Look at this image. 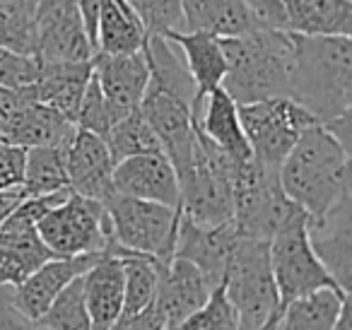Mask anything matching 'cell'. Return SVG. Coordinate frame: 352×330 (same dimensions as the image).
<instances>
[{
	"label": "cell",
	"instance_id": "6da1fadb",
	"mask_svg": "<svg viewBox=\"0 0 352 330\" xmlns=\"http://www.w3.org/2000/svg\"><path fill=\"white\" fill-rule=\"evenodd\" d=\"M287 97L318 123L352 111V39L342 34H294Z\"/></svg>",
	"mask_w": 352,
	"mask_h": 330
},
{
	"label": "cell",
	"instance_id": "7a4b0ae2",
	"mask_svg": "<svg viewBox=\"0 0 352 330\" xmlns=\"http://www.w3.org/2000/svg\"><path fill=\"white\" fill-rule=\"evenodd\" d=\"M278 176L292 203H297L311 219L323 217L352 190L350 150L342 147L323 123H314L287 152Z\"/></svg>",
	"mask_w": 352,
	"mask_h": 330
},
{
	"label": "cell",
	"instance_id": "3957f363",
	"mask_svg": "<svg viewBox=\"0 0 352 330\" xmlns=\"http://www.w3.org/2000/svg\"><path fill=\"white\" fill-rule=\"evenodd\" d=\"M227 73L220 87L236 104L268 97H287L292 70V32L254 30L239 36H222Z\"/></svg>",
	"mask_w": 352,
	"mask_h": 330
},
{
	"label": "cell",
	"instance_id": "277c9868",
	"mask_svg": "<svg viewBox=\"0 0 352 330\" xmlns=\"http://www.w3.org/2000/svg\"><path fill=\"white\" fill-rule=\"evenodd\" d=\"M239 164L198 126V147L179 179V210L201 227L230 222L234 214V179Z\"/></svg>",
	"mask_w": 352,
	"mask_h": 330
},
{
	"label": "cell",
	"instance_id": "5b68a950",
	"mask_svg": "<svg viewBox=\"0 0 352 330\" xmlns=\"http://www.w3.org/2000/svg\"><path fill=\"white\" fill-rule=\"evenodd\" d=\"M225 289L239 316V328H273L280 314V294L270 267L268 239H234L225 265Z\"/></svg>",
	"mask_w": 352,
	"mask_h": 330
},
{
	"label": "cell",
	"instance_id": "8992f818",
	"mask_svg": "<svg viewBox=\"0 0 352 330\" xmlns=\"http://www.w3.org/2000/svg\"><path fill=\"white\" fill-rule=\"evenodd\" d=\"M111 224V236L121 248L131 253H145L160 263L174 258L176 229L182 210L155 200L133 198V195L111 193L104 200Z\"/></svg>",
	"mask_w": 352,
	"mask_h": 330
},
{
	"label": "cell",
	"instance_id": "52a82bcc",
	"mask_svg": "<svg viewBox=\"0 0 352 330\" xmlns=\"http://www.w3.org/2000/svg\"><path fill=\"white\" fill-rule=\"evenodd\" d=\"M36 232L58 258L107 253L113 241L104 203L85 198L75 190L36 219Z\"/></svg>",
	"mask_w": 352,
	"mask_h": 330
},
{
	"label": "cell",
	"instance_id": "ba28073f",
	"mask_svg": "<svg viewBox=\"0 0 352 330\" xmlns=\"http://www.w3.org/2000/svg\"><path fill=\"white\" fill-rule=\"evenodd\" d=\"M307 219L309 214L297 205L280 222V227L275 229L268 241L270 267H273L280 294V309L287 301L318 289V287H338L309 243Z\"/></svg>",
	"mask_w": 352,
	"mask_h": 330
},
{
	"label": "cell",
	"instance_id": "9c48e42d",
	"mask_svg": "<svg viewBox=\"0 0 352 330\" xmlns=\"http://www.w3.org/2000/svg\"><path fill=\"white\" fill-rule=\"evenodd\" d=\"M251 157L265 166L280 169L283 160L304 131L318 123L292 97H268L251 104H236Z\"/></svg>",
	"mask_w": 352,
	"mask_h": 330
},
{
	"label": "cell",
	"instance_id": "30bf717a",
	"mask_svg": "<svg viewBox=\"0 0 352 330\" xmlns=\"http://www.w3.org/2000/svg\"><path fill=\"white\" fill-rule=\"evenodd\" d=\"M70 188L22 198L0 222V285L17 287L41 263L56 258L36 232V219L65 198Z\"/></svg>",
	"mask_w": 352,
	"mask_h": 330
},
{
	"label": "cell",
	"instance_id": "8fae6325",
	"mask_svg": "<svg viewBox=\"0 0 352 330\" xmlns=\"http://www.w3.org/2000/svg\"><path fill=\"white\" fill-rule=\"evenodd\" d=\"M212 285L201 272L196 263L188 258L174 256L169 263H160V280H157L155 299L147 309L123 320L118 328H160L174 330L206 301Z\"/></svg>",
	"mask_w": 352,
	"mask_h": 330
},
{
	"label": "cell",
	"instance_id": "7c38bea8",
	"mask_svg": "<svg viewBox=\"0 0 352 330\" xmlns=\"http://www.w3.org/2000/svg\"><path fill=\"white\" fill-rule=\"evenodd\" d=\"M297 203L285 195L278 169L256 162L254 157L239 164L234 179V219L244 236L268 239Z\"/></svg>",
	"mask_w": 352,
	"mask_h": 330
},
{
	"label": "cell",
	"instance_id": "4fadbf2b",
	"mask_svg": "<svg viewBox=\"0 0 352 330\" xmlns=\"http://www.w3.org/2000/svg\"><path fill=\"white\" fill-rule=\"evenodd\" d=\"M32 25L34 56L39 63L89 60L94 56L80 12V0H39Z\"/></svg>",
	"mask_w": 352,
	"mask_h": 330
},
{
	"label": "cell",
	"instance_id": "5bb4252c",
	"mask_svg": "<svg viewBox=\"0 0 352 330\" xmlns=\"http://www.w3.org/2000/svg\"><path fill=\"white\" fill-rule=\"evenodd\" d=\"M140 111L145 113L176 174H182L191 164L198 147V121L193 118L191 107L150 82L140 99Z\"/></svg>",
	"mask_w": 352,
	"mask_h": 330
},
{
	"label": "cell",
	"instance_id": "9a60e30c",
	"mask_svg": "<svg viewBox=\"0 0 352 330\" xmlns=\"http://www.w3.org/2000/svg\"><path fill=\"white\" fill-rule=\"evenodd\" d=\"M352 193V190H350ZM345 193L323 217L307 219L309 243L340 289H352V203Z\"/></svg>",
	"mask_w": 352,
	"mask_h": 330
},
{
	"label": "cell",
	"instance_id": "2e32d148",
	"mask_svg": "<svg viewBox=\"0 0 352 330\" xmlns=\"http://www.w3.org/2000/svg\"><path fill=\"white\" fill-rule=\"evenodd\" d=\"M113 162L109 145L102 135L75 126V133L65 150V171H68V188L92 200H104L113 188Z\"/></svg>",
	"mask_w": 352,
	"mask_h": 330
},
{
	"label": "cell",
	"instance_id": "e0dca14e",
	"mask_svg": "<svg viewBox=\"0 0 352 330\" xmlns=\"http://www.w3.org/2000/svg\"><path fill=\"white\" fill-rule=\"evenodd\" d=\"M104 253H82V256H63V258H51V261L41 263L34 272L25 277L17 287H12L10 296L15 309L27 318V323H34L41 314L46 311V306L54 301V296L68 285L70 280H75L78 275H82L87 267H92L94 263L102 258Z\"/></svg>",
	"mask_w": 352,
	"mask_h": 330
},
{
	"label": "cell",
	"instance_id": "ac0fdd59",
	"mask_svg": "<svg viewBox=\"0 0 352 330\" xmlns=\"http://www.w3.org/2000/svg\"><path fill=\"white\" fill-rule=\"evenodd\" d=\"M92 73L111 107L116 121L123 113L140 107V99L150 85V65L145 54L131 51V54H94Z\"/></svg>",
	"mask_w": 352,
	"mask_h": 330
},
{
	"label": "cell",
	"instance_id": "d6986e66",
	"mask_svg": "<svg viewBox=\"0 0 352 330\" xmlns=\"http://www.w3.org/2000/svg\"><path fill=\"white\" fill-rule=\"evenodd\" d=\"M113 188L123 195L179 208V179L164 152H142L116 162Z\"/></svg>",
	"mask_w": 352,
	"mask_h": 330
},
{
	"label": "cell",
	"instance_id": "ffe728a7",
	"mask_svg": "<svg viewBox=\"0 0 352 330\" xmlns=\"http://www.w3.org/2000/svg\"><path fill=\"white\" fill-rule=\"evenodd\" d=\"M236 236H239V229H236L234 219L215 224V227H201L182 214L179 229H176L174 256L196 263L203 275L208 277V282L215 287L225 275L227 256H230V248Z\"/></svg>",
	"mask_w": 352,
	"mask_h": 330
},
{
	"label": "cell",
	"instance_id": "44dd1931",
	"mask_svg": "<svg viewBox=\"0 0 352 330\" xmlns=\"http://www.w3.org/2000/svg\"><path fill=\"white\" fill-rule=\"evenodd\" d=\"M166 39L174 41L184 54L191 78L196 82V94H193L191 113L193 118H201L203 102L215 87L222 85V78L227 73V60L225 51H222V41L215 34H206V32H166Z\"/></svg>",
	"mask_w": 352,
	"mask_h": 330
},
{
	"label": "cell",
	"instance_id": "7402d4cb",
	"mask_svg": "<svg viewBox=\"0 0 352 330\" xmlns=\"http://www.w3.org/2000/svg\"><path fill=\"white\" fill-rule=\"evenodd\" d=\"M89 78H92V58L68 60V63H39V75L27 87V92L34 102L54 109L75 123Z\"/></svg>",
	"mask_w": 352,
	"mask_h": 330
},
{
	"label": "cell",
	"instance_id": "603a6c76",
	"mask_svg": "<svg viewBox=\"0 0 352 330\" xmlns=\"http://www.w3.org/2000/svg\"><path fill=\"white\" fill-rule=\"evenodd\" d=\"M0 133H3V140L17 147L68 145L75 133V123L54 109L34 102L27 92L25 102L0 123Z\"/></svg>",
	"mask_w": 352,
	"mask_h": 330
},
{
	"label": "cell",
	"instance_id": "cb8c5ba5",
	"mask_svg": "<svg viewBox=\"0 0 352 330\" xmlns=\"http://www.w3.org/2000/svg\"><path fill=\"white\" fill-rule=\"evenodd\" d=\"M85 306L92 328H116L123 309V265L118 253H104L82 272Z\"/></svg>",
	"mask_w": 352,
	"mask_h": 330
},
{
	"label": "cell",
	"instance_id": "d4e9b609",
	"mask_svg": "<svg viewBox=\"0 0 352 330\" xmlns=\"http://www.w3.org/2000/svg\"><path fill=\"white\" fill-rule=\"evenodd\" d=\"M147 41V30L128 0H102L94 30V54H131Z\"/></svg>",
	"mask_w": 352,
	"mask_h": 330
},
{
	"label": "cell",
	"instance_id": "484cf974",
	"mask_svg": "<svg viewBox=\"0 0 352 330\" xmlns=\"http://www.w3.org/2000/svg\"><path fill=\"white\" fill-rule=\"evenodd\" d=\"M198 126L220 150H225L236 162L251 160L249 140L239 121V107L222 87H215L206 97Z\"/></svg>",
	"mask_w": 352,
	"mask_h": 330
},
{
	"label": "cell",
	"instance_id": "4316f807",
	"mask_svg": "<svg viewBox=\"0 0 352 330\" xmlns=\"http://www.w3.org/2000/svg\"><path fill=\"white\" fill-rule=\"evenodd\" d=\"M184 32H206L215 36H239L258 30L244 0H182Z\"/></svg>",
	"mask_w": 352,
	"mask_h": 330
},
{
	"label": "cell",
	"instance_id": "83f0119b",
	"mask_svg": "<svg viewBox=\"0 0 352 330\" xmlns=\"http://www.w3.org/2000/svg\"><path fill=\"white\" fill-rule=\"evenodd\" d=\"M294 34L352 36V0H283Z\"/></svg>",
	"mask_w": 352,
	"mask_h": 330
},
{
	"label": "cell",
	"instance_id": "f1b7e54d",
	"mask_svg": "<svg viewBox=\"0 0 352 330\" xmlns=\"http://www.w3.org/2000/svg\"><path fill=\"white\" fill-rule=\"evenodd\" d=\"M347 292L340 287H318L287 301L273 328L280 330H333Z\"/></svg>",
	"mask_w": 352,
	"mask_h": 330
},
{
	"label": "cell",
	"instance_id": "f546056e",
	"mask_svg": "<svg viewBox=\"0 0 352 330\" xmlns=\"http://www.w3.org/2000/svg\"><path fill=\"white\" fill-rule=\"evenodd\" d=\"M142 54H145L147 65H150V82L166 89L169 94H174L191 107L193 94H196V82H193L191 70L184 60V54L179 56V51H176L174 41H169L164 34H147Z\"/></svg>",
	"mask_w": 352,
	"mask_h": 330
},
{
	"label": "cell",
	"instance_id": "4dcf8cb0",
	"mask_svg": "<svg viewBox=\"0 0 352 330\" xmlns=\"http://www.w3.org/2000/svg\"><path fill=\"white\" fill-rule=\"evenodd\" d=\"M65 150L68 145H36L25 147V169H22V195L34 198L54 190L68 188L65 171Z\"/></svg>",
	"mask_w": 352,
	"mask_h": 330
},
{
	"label": "cell",
	"instance_id": "1f68e13d",
	"mask_svg": "<svg viewBox=\"0 0 352 330\" xmlns=\"http://www.w3.org/2000/svg\"><path fill=\"white\" fill-rule=\"evenodd\" d=\"M123 309L116 320V328L123 320L133 318L152 304L160 280V261L145 253H123Z\"/></svg>",
	"mask_w": 352,
	"mask_h": 330
},
{
	"label": "cell",
	"instance_id": "d6a6232c",
	"mask_svg": "<svg viewBox=\"0 0 352 330\" xmlns=\"http://www.w3.org/2000/svg\"><path fill=\"white\" fill-rule=\"evenodd\" d=\"M104 140H107L113 162H121L133 155H142V152H162L160 140H157L155 131H152V126L147 123L140 107L123 113V116L109 128Z\"/></svg>",
	"mask_w": 352,
	"mask_h": 330
},
{
	"label": "cell",
	"instance_id": "836d02e7",
	"mask_svg": "<svg viewBox=\"0 0 352 330\" xmlns=\"http://www.w3.org/2000/svg\"><path fill=\"white\" fill-rule=\"evenodd\" d=\"M32 328H49V330H89V316L85 306V289L82 275L70 280L58 294L54 296L46 311L32 323Z\"/></svg>",
	"mask_w": 352,
	"mask_h": 330
},
{
	"label": "cell",
	"instance_id": "e575fe53",
	"mask_svg": "<svg viewBox=\"0 0 352 330\" xmlns=\"http://www.w3.org/2000/svg\"><path fill=\"white\" fill-rule=\"evenodd\" d=\"M239 316L234 304L230 301L225 289V282H217L208 292L206 301L182 323V330H236Z\"/></svg>",
	"mask_w": 352,
	"mask_h": 330
},
{
	"label": "cell",
	"instance_id": "d590c367",
	"mask_svg": "<svg viewBox=\"0 0 352 330\" xmlns=\"http://www.w3.org/2000/svg\"><path fill=\"white\" fill-rule=\"evenodd\" d=\"M135 10L147 34H166V32L184 30L182 0H128Z\"/></svg>",
	"mask_w": 352,
	"mask_h": 330
},
{
	"label": "cell",
	"instance_id": "8d00e7d4",
	"mask_svg": "<svg viewBox=\"0 0 352 330\" xmlns=\"http://www.w3.org/2000/svg\"><path fill=\"white\" fill-rule=\"evenodd\" d=\"M113 123H116V116H113L111 107H109L107 97H104L102 87H99L97 78H94V73H92L87 87H85L82 102H80V109H78V116H75V126L107 138L109 128H111Z\"/></svg>",
	"mask_w": 352,
	"mask_h": 330
},
{
	"label": "cell",
	"instance_id": "74e56055",
	"mask_svg": "<svg viewBox=\"0 0 352 330\" xmlns=\"http://www.w3.org/2000/svg\"><path fill=\"white\" fill-rule=\"evenodd\" d=\"M39 75V60L32 54H20L0 46V87H30Z\"/></svg>",
	"mask_w": 352,
	"mask_h": 330
},
{
	"label": "cell",
	"instance_id": "f35d334b",
	"mask_svg": "<svg viewBox=\"0 0 352 330\" xmlns=\"http://www.w3.org/2000/svg\"><path fill=\"white\" fill-rule=\"evenodd\" d=\"M244 6L258 30L289 32L287 12H285L283 0H244Z\"/></svg>",
	"mask_w": 352,
	"mask_h": 330
},
{
	"label": "cell",
	"instance_id": "ab89813d",
	"mask_svg": "<svg viewBox=\"0 0 352 330\" xmlns=\"http://www.w3.org/2000/svg\"><path fill=\"white\" fill-rule=\"evenodd\" d=\"M25 169V147L0 142V190L17 188Z\"/></svg>",
	"mask_w": 352,
	"mask_h": 330
},
{
	"label": "cell",
	"instance_id": "60d3db41",
	"mask_svg": "<svg viewBox=\"0 0 352 330\" xmlns=\"http://www.w3.org/2000/svg\"><path fill=\"white\" fill-rule=\"evenodd\" d=\"M25 198L22 195V188L17 186V188H8V190H0V222H3V217H6L8 212H10L12 208H15L20 200Z\"/></svg>",
	"mask_w": 352,
	"mask_h": 330
},
{
	"label": "cell",
	"instance_id": "b9f144b4",
	"mask_svg": "<svg viewBox=\"0 0 352 330\" xmlns=\"http://www.w3.org/2000/svg\"><path fill=\"white\" fill-rule=\"evenodd\" d=\"M336 330H350L352 328V294L347 292L345 299L340 304V311H338V318H336Z\"/></svg>",
	"mask_w": 352,
	"mask_h": 330
},
{
	"label": "cell",
	"instance_id": "7bdbcfd3",
	"mask_svg": "<svg viewBox=\"0 0 352 330\" xmlns=\"http://www.w3.org/2000/svg\"><path fill=\"white\" fill-rule=\"evenodd\" d=\"M3 6H15V8H25V10H36V3L39 0H0Z\"/></svg>",
	"mask_w": 352,
	"mask_h": 330
},
{
	"label": "cell",
	"instance_id": "ee69618b",
	"mask_svg": "<svg viewBox=\"0 0 352 330\" xmlns=\"http://www.w3.org/2000/svg\"><path fill=\"white\" fill-rule=\"evenodd\" d=\"M0 142H6V140H3V135H0Z\"/></svg>",
	"mask_w": 352,
	"mask_h": 330
}]
</instances>
